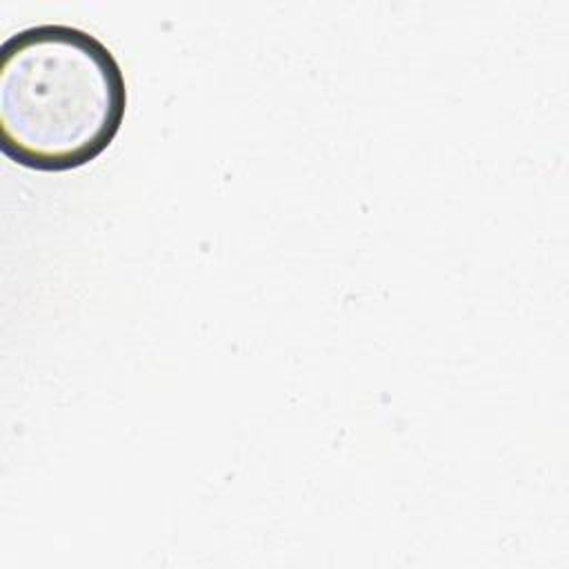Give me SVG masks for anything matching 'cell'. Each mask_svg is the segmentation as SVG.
<instances>
[{
    "instance_id": "obj_1",
    "label": "cell",
    "mask_w": 569,
    "mask_h": 569,
    "mask_svg": "<svg viewBox=\"0 0 569 569\" xmlns=\"http://www.w3.org/2000/svg\"><path fill=\"white\" fill-rule=\"evenodd\" d=\"M127 84L113 53L84 29L36 24L0 47V147L36 171L96 160L120 131Z\"/></svg>"
}]
</instances>
